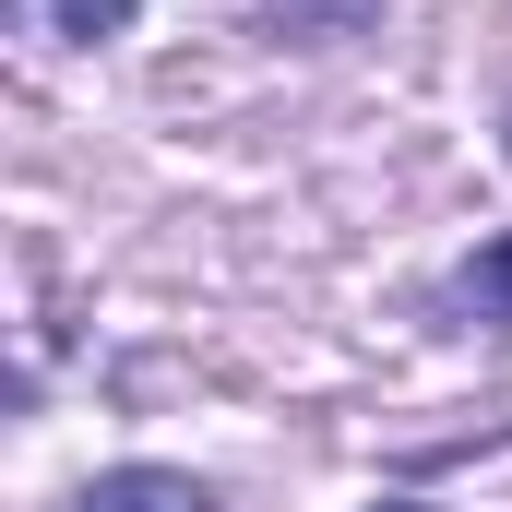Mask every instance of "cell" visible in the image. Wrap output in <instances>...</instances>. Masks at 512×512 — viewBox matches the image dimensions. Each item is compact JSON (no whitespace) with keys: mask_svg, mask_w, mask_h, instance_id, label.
<instances>
[{"mask_svg":"<svg viewBox=\"0 0 512 512\" xmlns=\"http://www.w3.org/2000/svg\"><path fill=\"white\" fill-rule=\"evenodd\" d=\"M72 512H215V489H203V477H179V465H108Z\"/></svg>","mask_w":512,"mask_h":512,"instance_id":"6da1fadb","label":"cell"},{"mask_svg":"<svg viewBox=\"0 0 512 512\" xmlns=\"http://www.w3.org/2000/svg\"><path fill=\"white\" fill-rule=\"evenodd\" d=\"M465 298H477V322H512V239H489L465 262Z\"/></svg>","mask_w":512,"mask_h":512,"instance_id":"3957f363","label":"cell"},{"mask_svg":"<svg viewBox=\"0 0 512 512\" xmlns=\"http://www.w3.org/2000/svg\"><path fill=\"white\" fill-rule=\"evenodd\" d=\"M48 24L96 48V36H120V24H131V0H48Z\"/></svg>","mask_w":512,"mask_h":512,"instance_id":"277c9868","label":"cell"},{"mask_svg":"<svg viewBox=\"0 0 512 512\" xmlns=\"http://www.w3.org/2000/svg\"><path fill=\"white\" fill-rule=\"evenodd\" d=\"M382 0H262V24L286 36V48H334V36H358Z\"/></svg>","mask_w":512,"mask_h":512,"instance_id":"7a4b0ae2","label":"cell"},{"mask_svg":"<svg viewBox=\"0 0 512 512\" xmlns=\"http://www.w3.org/2000/svg\"><path fill=\"white\" fill-rule=\"evenodd\" d=\"M370 512H417V501H370Z\"/></svg>","mask_w":512,"mask_h":512,"instance_id":"5b68a950","label":"cell"}]
</instances>
